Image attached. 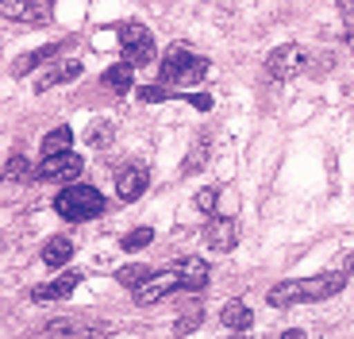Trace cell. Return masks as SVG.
Instances as JSON below:
<instances>
[{
    "mask_svg": "<svg viewBox=\"0 0 354 339\" xmlns=\"http://www.w3.org/2000/svg\"><path fill=\"white\" fill-rule=\"evenodd\" d=\"M100 81H104L112 93H120V97H124V93H131L135 70H131L127 62H115V66H108V70H104V77H100Z\"/></svg>",
    "mask_w": 354,
    "mask_h": 339,
    "instance_id": "cell-15",
    "label": "cell"
},
{
    "mask_svg": "<svg viewBox=\"0 0 354 339\" xmlns=\"http://www.w3.org/2000/svg\"><path fill=\"white\" fill-rule=\"evenodd\" d=\"M147 185H151V174L142 166H124L115 174V196H120V201H139V196L147 193Z\"/></svg>",
    "mask_w": 354,
    "mask_h": 339,
    "instance_id": "cell-9",
    "label": "cell"
},
{
    "mask_svg": "<svg viewBox=\"0 0 354 339\" xmlns=\"http://www.w3.org/2000/svg\"><path fill=\"white\" fill-rule=\"evenodd\" d=\"M154 243V228H135V232H127L124 239H120V247L124 250H142Z\"/></svg>",
    "mask_w": 354,
    "mask_h": 339,
    "instance_id": "cell-19",
    "label": "cell"
},
{
    "mask_svg": "<svg viewBox=\"0 0 354 339\" xmlns=\"http://www.w3.org/2000/svg\"><path fill=\"white\" fill-rule=\"evenodd\" d=\"M281 339H304L301 328H292V331H281Z\"/></svg>",
    "mask_w": 354,
    "mask_h": 339,
    "instance_id": "cell-27",
    "label": "cell"
},
{
    "mask_svg": "<svg viewBox=\"0 0 354 339\" xmlns=\"http://www.w3.org/2000/svg\"><path fill=\"white\" fill-rule=\"evenodd\" d=\"M120 51H124V62L131 70L135 66H151L154 62V35L142 24L127 19V24H120Z\"/></svg>",
    "mask_w": 354,
    "mask_h": 339,
    "instance_id": "cell-4",
    "label": "cell"
},
{
    "mask_svg": "<svg viewBox=\"0 0 354 339\" xmlns=\"http://www.w3.org/2000/svg\"><path fill=\"white\" fill-rule=\"evenodd\" d=\"M346 289V274L331 270V274H312V277H289V282H277L266 301L274 309H289V304H316L328 301V297H339Z\"/></svg>",
    "mask_w": 354,
    "mask_h": 339,
    "instance_id": "cell-1",
    "label": "cell"
},
{
    "mask_svg": "<svg viewBox=\"0 0 354 339\" xmlns=\"http://www.w3.org/2000/svg\"><path fill=\"white\" fill-rule=\"evenodd\" d=\"M108 139H112V127H108L104 120H97V124L85 131V143H93V147H108Z\"/></svg>",
    "mask_w": 354,
    "mask_h": 339,
    "instance_id": "cell-22",
    "label": "cell"
},
{
    "mask_svg": "<svg viewBox=\"0 0 354 339\" xmlns=\"http://www.w3.org/2000/svg\"><path fill=\"white\" fill-rule=\"evenodd\" d=\"M346 270H351V274H354V255H351V259H346Z\"/></svg>",
    "mask_w": 354,
    "mask_h": 339,
    "instance_id": "cell-28",
    "label": "cell"
},
{
    "mask_svg": "<svg viewBox=\"0 0 354 339\" xmlns=\"http://www.w3.org/2000/svg\"><path fill=\"white\" fill-rule=\"evenodd\" d=\"M204 162H208V147H204V143H196L193 151L185 154V162H181V174H196V170H201Z\"/></svg>",
    "mask_w": 354,
    "mask_h": 339,
    "instance_id": "cell-21",
    "label": "cell"
},
{
    "mask_svg": "<svg viewBox=\"0 0 354 339\" xmlns=\"http://www.w3.org/2000/svg\"><path fill=\"white\" fill-rule=\"evenodd\" d=\"M174 100H185V104H193L196 112H208V108H212V97H208V93H177Z\"/></svg>",
    "mask_w": 354,
    "mask_h": 339,
    "instance_id": "cell-25",
    "label": "cell"
},
{
    "mask_svg": "<svg viewBox=\"0 0 354 339\" xmlns=\"http://www.w3.org/2000/svg\"><path fill=\"white\" fill-rule=\"evenodd\" d=\"M73 131H70V127H54V131L50 135H46V139H43V158H54V154H66V151H73Z\"/></svg>",
    "mask_w": 354,
    "mask_h": 339,
    "instance_id": "cell-16",
    "label": "cell"
},
{
    "mask_svg": "<svg viewBox=\"0 0 354 339\" xmlns=\"http://www.w3.org/2000/svg\"><path fill=\"white\" fill-rule=\"evenodd\" d=\"M177 93L166 89V85H139V100L142 104H162V100H174Z\"/></svg>",
    "mask_w": 354,
    "mask_h": 339,
    "instance_id": "cell-20",
    "label": "cell"
},
{
    "mask_svg": "<svg viewBox=\"0 0 354 339\" xmlns=\"http://www.w3.org/2000/svg\"><path fill=\"white\" fill-rule=\"evenodd\" d=\"M85 170V158L77 151H66V154H54V158H43L35 170H31V178L35 181H77V174Z\"/></svg>",
    "mask_w": 354,
    "mask_h": 339,
    "instance_id": "cell-5",
    "label": "cell"
},
{
    "mask_svg": "<svg viewBox=\"0 0 354 339\" xmlns=\"http://www.w3.org/2000/svg\"><path fill=\"white\" fill-rule=\"evenodd\" d=\"M108 208V201L100 196V189L93 185H81V181H73V185H66L62 193L54 196V212L62 216V220L70 223H85V220H97L100 212Z\"/></svg>",
    "mask_w": 354,
    "mask_h": 339,
    "instance_id": "cell-2",
    "label": "cell"
},
{
    "mask_svg": "<svg viewBox=\"0 0 354 339\" xmlns=\"http://www.w3.org/2000/svg\"><path fill=\"white\" fill-rule=\"evenodd\" d=\"M343 43H346V51L354 54V19H346V31H343Z\"/></svg>",
    "mask_w": 354,
    "mask_h": 339,
    "instance_id": "cell-26",
    "label": "cell"
},
{
    "mask_svg": "<svg viewBox=\"0 0 354 339\" xmlns=\"http://www.w3.org/2000/svg\"><path fill=\"white\" fill-rule=\"evenodd\" d=\"M4 178H16V181L31 178V170H27V158H24V154H12V158H8V166H4Z\"/></svg>",
    "mask_w": 354,
    "mask_h": 339,
    "instance_id": "cell-23",
    "label": "cell"
},
{
    "mask_svg": "<svg viewBox=\"0 0 354 339\" xmlns=\"http://www.w3.org/2000/svg\"><path fill=\"white\" fill-rule=\"evenodd\" d=\"M70 259H73V243L66 239V235H54V239H46V247H43V266H66Z\"/></svg>",
    "mask_w": 354,
    "mask_h": 339,
    "instance_id": "cell-14",
    "label": "cell"
},
{
    "mask_svg": "<svg viewBox=\"0 0 354 339\" xmlns=\"http://www.w3.org/2000/svg\"><path fill=\"white\" fill-rule=\"evenodd\" d=\"M181 289L185 286H181V274H177V270H154V274L135 289V304H158L162 297L181 293Z\"/></svg>",
    "mask_w": 354,
    "mask_h": 339,
    "instance_id": "cell-7",
    "label": "cell"
},
{
    "mask_svg": "<svg viewBox=\"0 0 354 339\" xmlns=\"http://www.w3.org/2000/svg\"><path fill=\"white\" fill-rule=\"evenodd\" d=\"M73 77H81V62H77V58H70V62H62L58 70H50L35 89L43 93V89H50V85H66V81H73Z\"/></svg>",
    "mask_w": 354,
    "mask_h": 339,
    "instance_id": "cell-17",
    "label": "cell"
},
{
    "mask_svg": "<svg viewBox=\"0 0 354 339\" xmlns=\"http://www.w3.org/2000/svg\"><path fill=\"white\" fill-rule=\"evenodd\" d=\"M58 51H62L58 43H46V46H39V51L24 54V58H19L16 66H12V73H16V77H27V73H31V70H39L43 62H50V58H58Z\"/></svg>",
    "mask_w": 354,
    "mask_h": 339,
    "instance_id": "cell-13",
    "label": "cell"
},
{
    "mask_svg": "<svg viewBox=\"0 0 354 339\" xmlns=\"http://www.w3.org/2000/svg\"><path fill=\"white\" fill-rule=\"evenodd\" d=\"M174 270L181 274L185 293H201V289L208 286V262H204V259H181Z\"/></svg>",
    "mask_w": 354,
    "mask_h": 339,
    "instance_id": "cell-11",
    "label": "cell"
},
{
    "mask_svg": "<svg viewBox=\"0 0 354 339\" xmlns=\"http://www.w3.org/2000/svg\"><path fill=\"white\" fill-rule=\"evenodd\" d=\"M208 73V58L196 51H189L185 43H177L166 51V58H162V85H196V81Z\"/></svg>",
    "mask_w": 354,
    "mask_h": 339,
    "instance_id": "cell-3",
    "label": "cell"
},
{
    "mask_svg": "<svg viewBox=\"0 0 354 339\" xmlns=\"http://www.w3.org/2000/svg\"><path fill=\"white\" fill-rule=\"evenodd\" d=\"M304 70V51L297 43H281L270 51V58H266V73L274 81H292L297 73Z\"/></svg>",
    "mask_w": 354,
    "mask_h": 339,
    "instance_id": "cell-6",
    "label": "cell"
},
{
    "mask_svg": "<svg viewBox=\"0 0 354 339\" xmlns=\"http://www.w3.org/2000/svg\"><path fill=\"white\" fill-rule=\"evenodd\" d=\"M216 201H220V189H201V193L193 196V205L201 208V212H208V216L216 212Z\"/></svg>",
    "mask_w": 354,
    "mask_h": 339,
    "instance_id": "cell-24",
    "label": "cell"
},
{
    "mask_svg": "<svg viewBox=\"0 0 354 339\" xmlns=\"http://www.w3.org/2000/svg\"><path fill=\"white\" fill-rule=\"evenodd\" d=\"M204 243H208L216 255L235 250V243H239V228H235V220H231V216H212V220L204 223Z\"/></svg>",
    "mask_w": 354,
    "mask_h": 339,
    "instance_id": "cell-8",
    "label": "cell"
},
{
    "mask_svg": "<svg viewBox=\"0 0 354 339\" xmlns=\"http://www.w3.org/2000/svg\"><path fill=\"white\" fill-rule=\"evenodd\" d=\"M77 282H81L77 270H66V274H58L54 282H46V286H35V289H31V301H39V304L62 301V297H70L73 289H77Z\"/></svg>",
    "mask_w": 354,
    "mask_h": 339,
    "instance_id": "cell-10",
    "label": "cell"
},
{
    "mask_svg": "<svg viewBox=\"0 0 354 339\" xmlns=\"http://www.w3.org/2000/svg\"><path fill=\"white\" fill-rule=\"evenodd\" d=\"M220 320H223V328H231V331H247L250 324H254V313H250L247 301H227L220 309Z\"/></svg>",
    "mask_w": 354,
    "mask_h": 339,
    "instance_id": "cell-12",
    "label": "cell"
},
{
    "mask_svg": "<svg viewBox=\"0 0 354 339\" xmlns=\"http://www.w3.org/2000/svg\"><path fill=\"white\" fill-rule=\"evenodd\" d=\"M151 274H154L151 266H124L120 274H115V282H120V286H127V289L135 293V289H139V286H142V282H147Z\"/></svg>",
    "mask_w": 354,
    "mask_h": 339,
    "instance_id": "cell-18",
    "label": "cell"
}]
</instances>
